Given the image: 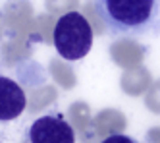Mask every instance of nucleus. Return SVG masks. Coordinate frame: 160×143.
<instances>
[{
  "mask_svg": "<svg viewBox=\"0 0 160 143\" xmlns=\"http://www.w3.org/2000/svg\"><path fill=\"white\" fill-rule=\"evenodd\" d=\"M100 19L114 35H141L158 19V0H95Z\"/></svg>",
  "mask_w": 160,
  "mask_h": 143,
  "instance_id": "f257e3e1",
  "label": "nucleus"
},
{
  "mask_svg": "<svg viewBox=\"0 0 160 143\" xmlns=\"http://www.w3.org/2000/svg\"><path fill=\"white\" fill-rule=\"evenodd\" d=\"M52 39L58 54L70 62H75L89 54L93 46V29L83 14L68 12L56 21Z\"/></svg>",
  "mask_w": 160,
  "mask_h": 143,
  "instance_id": "f03ea898",
  "label": "nucleus"
},
{
  "mask_svg": "<svg viewBox=\"0 0 160 143\" xmlns=\"http://www.w3.org/2000/svg\"><path fill=\"white\" fill-rule=\"evenodd\" d=\"M29 143H75V134L60 116H42L29 128Z\"/></svg>",
  "mask_w": 160,
  "mask_h": 143,
  "instance_id": "7ed1b4c3",
  "label": "nucleus"
},
{
  "mask_svg": "<svg viewBox=\"0 0 160 143\" xmlns=\"http://www.w3.org/2000/svg\"><path fill=\"white\" fill-rule=\"evenodd\" d=\"M25 93L19 83L0 76V122H8L18 118L25 110Z\"/></svg>",
  "mask_w": 160,
  "mask_h": 143,
  "instance_id": "20e7f679",
  "label": "nucleus"
},
{
  "mask_svg": "<svg viewBox=\"0 0 160 143\" xmlns=\"http://www.w3.org/2000/svg\"><path fill=\"white\" fill-rule=\"evenodd\" d=\"M100 143H137V141L131 139L129 135H123V134H112V135H108L104 141H100Z\"/></svg>",
  "mask_w": 160,
  "mask_h": 143,
  "instance_id": "39448f33",
  "label": "nucleus"
}]
</instances>
